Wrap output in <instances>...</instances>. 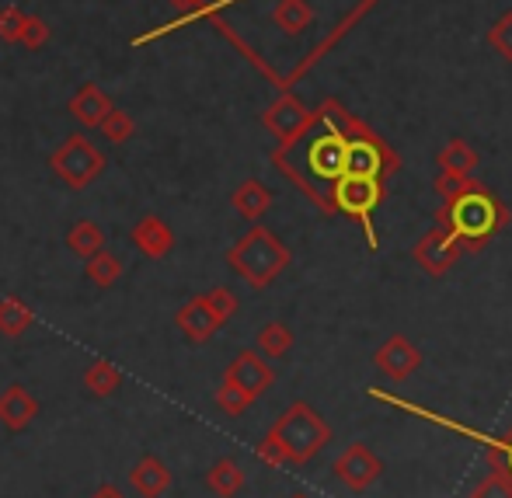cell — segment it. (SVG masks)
<instances>
[{"mask_svg":"<svg viewBox=\"0 0 512 498\" xmlns=\"http://www.w3.org/2000/svg\"><path fill=\"white\" fill-rule=\"evenodd\" d=\"M453 237H457L460 251H481L495 234H502L509 223V209L495 192L474 182L467 192L446 199L436 216Z\"/></svg>","mask_w":512,"mask_h":498,"instance_id":"cell-1","label":"cell"},{"mask_svg":"<svg viewBox=\"0 0 512 498\" xmlns=\"http://www.w3.org/2000/svg\"><path fill=\"white\" fill-rule=\"evenodd\" d=\"M290 248L272 234L269 227L255 223L234 248L227 251V265L251 286V290H265L272 286L286 269H290Z\"/></svg>","mask_w":512,"mask_h":498,"instance_id":"cell-2","label":"cell"},{"mask_svg":"<svg viewBox=\"0 0 512 498\" xmlns=\"http://www.w3.org/2000/svg\"><path fill=\"white\" fill-rule=\"evenodd\" d=\"M269 439L279 446L286 464H310L324 446L331 443V425L310 408L307 401H293L283 415L272 422Z\"/></svg>","mask_w":512,"mask_h":498,"instance_id":"cell-3","label":"cell"},{"mask_svg":"<svg viewBox=\"0 0 512 498\" xmlns=\"http://www.w3.org/2000/svg\"><path fill=\"white\" fill-rule=\"evenodd\" d=\"M321 119L328 122V129H324L317 140H310L307 171L317 178V182L331 185L345 175V161H349V133H345V129H349L352 119L335 105V101H328V105L321 108Z\"/></svg>","mask_w":512,"mask_h":498,"instance_id":"cell-4","label":"cell"},{"mask_svg":"<svg viewBox=\"0 0 512 498\" xmlns=\"http://www.w3.org/2000/svg\"><path fill=\"white\" fill-rule=\"evenodd\" d=\"M49 168L53 175L67 185L70 192H84L88 185H95L105 175L108 157L84 133H70L60 147L49 154Z\"/></svg>","mask_w":512,"mask_h":498,"instance_id":"cell-5","label":"cell"},{"mask_svg":"<svg viewBox=\"0 0 512 498\" xmlns=\"http://www.w3.org/2000/svg\"><path fill=\"white\" fill-rule=\"evenodd\" d=\"M328 202H331V209H338V213L363 223L366 237H370V248H377V234H373L370 216H373V209L384 202V182L366 178V175H342L338 182H331Z\"/></svg>","mask_w":512,"mask_h":498,"instance_id":"cell-6","label":"cell"},{"mask_svg":"<svg viewBox=\"0 0 512 498\" xmlns=\"http://www.w3.org/2000/svg\"><path fill=\"white\" fill-rule=\"evenodd\" d=\"M262 122H265V129L279 140V154H286V150H290L293 143H297L300 136L317 122V112H310L297 95H279L262 112Z\"/></svg>","mask_w":512,"mask_h":498,"instance_id":"cell-7","label":"cell"},{"mask_svg":"<svg viewBox=\"0 0 512 498\" xmlns=\"http://www.w3.org/2000/svg\"><path fill=\"white\" fill-rule=\"evenodd\" d=\"M223 384H230L234 391H241L244 398L255 404L272 384H276V370H272L269 359H265L262 352L244 349V352H237V356L230 359L227 373H223Z\"/></svg>","mask_w":512,"mask_h":498,"instance_id":"cell-8","label":"cell"},{"mask_svg":"<svg viewBox=\"0 0 512 498\" xmlns=\"http://www.w3.org/2000/svg\"><path fill=\"white\" fill-rule=\"evenodd\" d=\"M411 258H415V265L425 272V276H432V279H439V276H446V272L457 265V258H460V244H457V237L450 234V230L443 227V223H432L429 230L422 234V241L411 248Z\"/></svg>","mask_w":512,"mask_h":498,"instance_id":"cell-9","label":"cell"},{"mask_svg":"<svg viewBox=\"0 0 512 498\" xmlns=\"http://www.w3.org/2000/svg\"><path fill=\"white\" fill-rule=\"evenodd\" d=\"M331 471H335V478L342 481L349 492H366V488H370L373 481H380V474H384V460L366 443H352L338 453Z\"/></svg>","mask_w":512,"mask_h":498,"instance_id":"cell-10","label":"cell"},{"mask_svg":"<svg viewBox=\"0 0 512 498\" xmlns=\"http://www.w3.org/2000/svg\"><path fill=\"white\" fill-rule=\"evenodd\" d=\"M377 401H387V404H394V408H405V411H418V415H425V418H432V422H443V425H450L443 415H432V411H422V408H415V404H405V401H398V398H387L384 391H370ZM453 432H464V436H471V439H478V443H485V457H488V464H492V471H499V474H506V478L512 481V429L506 432V436H481V432H474V429H464V425H450Z\"/></svg>","mask_w":512,"mask_h":498,"instance_id":"cell-11","label":"cell"},{"mask_svg":"<svg viewBox=\"0 0 512 498\" xmlns=\"http://www.w3.org/2000/svg\"><path fill=\"white\" fill-rule=\"evenodd\" d=\"M373 366H377L387 380H394V384H405L411 373H418V366H422V352H418V345H411L405 335H391L373 352Z\"/></svg>","mask_w":512,"mask_h":498,"instance_id":"cell-12","label":"cell"},{"mask_svg":"<svg viewBox=\"0 0 512 498\" xmlns=\"http://www.w3.org/2000/svg\"><path fill=\"white\" fill-rule=\"evenodd\" d=\"M129 241H133V248L140 251V255L161 262L164 255L175 251V230H171L157 213H143L140 220L133 223V230H129Z\"/></svg>","mask_w":512,"mask_h":498,"instance_id":"cell-13","label":"cell"},{"mask_svg":"<svg viewBox=\"0 0 512 498\" xmlns=\"http://www.w3.org/2000/svg\"><path fill=\"white\" fill-rule=\"evenodd\" d=\"M223 317L216 314L213 307L206 303V297H192L185 307H178V314H175V328L182 331L185 338H189L192 345H203L209 342V338L216 335V331L223 328Z\"/></svg>","mask_w":512,"mask_h":498,"instance_id":"cell-14","label":"cell"},{"mask_svg":"<svg viewBox=\"0 0 512 498\" xmlns=\"http://www.w3.org/2000/svg\"><path fill=\"white\" fill-rule=\"evenodd\" d=\"M112 98L105 95L98 84H81V88L74 91V98L67 101V112H70V119L77 122L81 129H98L102 126V119L108 112H112Z\"/></svg>","mask_w":512,"mask_h":498,"instance_id":"cell-15","label":"cell"},{"mask_svg":"<svg viewBox=\"0 0 512 498\" xmlns=\"http://www.w3.org/2000/svg\"><path fill=\"white\" fill-rule=\"evenodd\" d=\"M35 418H39V401L32 398V391H25L21 384L4 387V394H0V425L7 432H25Z\"/></svg>","mask_w":512,"mask_h":498,"instance_id":"cell-16","label":"cell"},{"mask_svg":"<svg viewBox=\"0 0 512 498\" xmlns=\"http://www.w3.org/2000/svg\"><path fill=\"white\" fill-rule=\"evenodd\" d=\"M129 485H133V492L140 498H161L171 488L168 464H164L161 457H154V453H147V457L136 460L133 471H129Z\"/></svg>","mask_w":512,"mask_h":498,"instance_id":"cell-17","label":"cell"},{"mask_svg":"<svg viewBox=\"0 0 512 498\" xmlns=\"http://www.w3.org/2000/svg\"><path fill=\"white\" fill-rule=\"evenodd\" d=\"M230 206L237 209V213L244 216V220L258 223L265 213L272 209V192L265 182H258V178H248V182H241L234 189V196H230Z\"/></svg>","mask_w":512,"mask_h":498,"instance_id":"cell-18","label":"cell"},{"mask_svg":"<svg viewBox=\"0 0 512 498\" xmlns=\"http://www.w3.org/2000/svg\"><path fill=\"white\" fill-rule=\"evenodd\" d=\"M436 164H439V171H443V175L471 178V175H474V168L481 164V157H478V150H474L471 143L460 140V136H453V140L446 143L443 150H439Z\"/></svg>","mask_w":512,"mask_h":498,"instance_id":"cell-19","label":"cell"},{"mask_svg":"<svg viewBox=\"0 0 512 498\" xmlns=\"http://www.w3.org/2000/svg\"><path fill=\"white\" fill-rule=\"evenodd\" d=\"M206 488L216 498H234V495H241V488H244L241 464H237V460H230V457L216 460V464L206 471Z\"/></svg>","mask_w":512,"mask_h":498,"instance_id":"cell-20","label":"cell"},{"mask_svg":"<svg viewBox=\"0 0 512 498\" xmlns=\"http://www.w3.org/2000/svg\"><path fill=\"white\" fill-rule=\"evenodd\" d=\"M272 25L283 28L286 35H304L314 25V7L307 0H279L272 7Z\"/></svg>","mask_w":512,"mask_h":498,"instance_id":"cell-21","label":"cell"},{"mask_svg":"<svg viewBox=\"0 0 512 498\" xmlns=\"http://www.w3.org/2000/svg\"><path fill=\"white\" fill-rule=\"evenodd\" d=\"M81 384L91 398H112V394L122 387V373H119V366L108 363V359H95V363L84 370Z\"/></svg>","mask_w":512,"mask_h":498,"instance_id":"cell-22","label":"cell"},{"mask_svg":"<svg viewBox=\"0 0 512 498\" xmlns=\"http://www.w3.org/2000/svg\"><path fill=\"white\" fill-rule=\"evenodd\" d=\"M67 248L74 251L77 258H84V262H88L91 255H98V251L105 248V230L98 227L95 220H88V216H84V220H77L74 227L67 230Z\"/></svg>","mask_w":512,"mask_h":498,"instance_id":"cell-23","label":"cell"},{"mask_svg":"<svg viewBox=\"0 0 512 498\" xmlns=\"http://www.w3.org/2000/svg\"><path fill=\"white\" fill-rule=\"evenodd\" d=\"M35 314L21 297H0V335L4 338H21L32 328Z\"/></svg>","mask_w":512,"mask_h":498,"instance_id":"cell-24","label":"cell"},{"mask_svg":"<svg viewBox=\"0 0 512 498\" xmlns=\"http://www.w3.org/2000/svg\"><path fill=\"white\" fill-rule=\"evenodd\" d=\"M255 345H258L255 352H262L265 359H283L286 352L293 349V331H290V324H283V321H269L262 331H258Z\"/></svg>","mask_w":512,"mask_h":498,"instance_id":"cell-25","label":"cell"},{"mask_svg":"<svg viewBox=\"0 0 512 498\" xmlns=\"http://www.w3.org/2000/svg\"><path fill=\"white\" fill-rule=\"evenodd\" d=\"M88 279L98 286V290H112V286L122 279V258L102 248L98 255L88 258Z\"/></svg>","mask_w":512,"mask_h":498,"instance_id":"cell-26","label":"cell"},{"mask_svg":"<svg viewBox=\"0 0 512 498\" xmlns=\"http://www.w3.org/2000/svg\"><path fill=\"white\" fill-rule=\"evenodd\" d=\"M105 133V140L108 143H115V147H122V143H129L133 140V133H136V119L129 112H122V108H112V112L102 119V126H98Z\"/></svg>","mask_w":512,"mask_h":498,"instance_id":"cell-27","label":"cell"},{"mask_svg":"<svg viewBox=\"0 0 512 498\" xmlns=\"http://www.w3.org/2000/svg\"><path fill=\"white\" fill-rule=\"evenodd\" d=\"M49 35H53L49 21H46V18H39V14H28V18H25V28H21L18 46H21V49H28V53H39V49H46Z\"/></svg>","mask_w":512,"mask_h":498,"instance_id":"cell-28","label":"cell"},{"mask_svg":"<svg viewBox=\"0 0 512 498\" xmlns=\"http://www.w3.org/2000/svg\"><path fill=\"white\" fill-rule=\"evenodd\" d=\"M488 46L506 63H512V11L499 14V18L492 21V28H488Z\"/></svg>","mask_w":512,"mask_h":498,"instance_id":"cell-29","label":"cell"},{"mask_svg":"<svg viewBox=\"0 0 512 498\" xmlns=\"http://www.w3.org/2000/svg\"><path fill=\"white\" fill-rule=\"evenodd\" d=\"M471 498H512V481L506 474L492 471L471 488Z\"/></svg>","mask_w":512,"mask_h":498,"instance_id":"cell-30","label":"cell"},{"mask_svg":"<svg viewBox=\"0 0 512 498\" xmlns=\"http://www.w3.org/2000/svg\"><path fill=\"white\" fill-rule=\"evenodd\" d=\"M25 18L28 14L21 11V7H4L0 11V42H7V46H18L21 39V28H25Z\"/></svg>","mask_w":512,"mask_h":498,"instance_id":"cell-31","label":"cell"},{"mask_svg":"<svg viewBox=\"0 0 512 498\" xmlns=\"http://www.w3.org/2000/svg\"><path fill=\"white\" fill-rule=\"evenodd\" d=\"M216 408L227 411V415H234V418H241L244 411L251 408V401L244 398L241 391H234L230 384H220V391H216Z\"/></svg>","mask_w":512,"mask_h":498,"instance_id":"cell-32","label":"cell"},{"mask_svg":"<svg viewBox=\"0 0 512 498\" xmlns=\"http://www.w3.org/2000/svg\"><path fill=\"white\" fill-rule=\"evenodd\" d=\"M203 297H206L209 307L223 317V321H230V317L237 314V297H234V290H227V286H213V290L203 293Z\"/></svg>","mask_w":512,"mask_h":498,"instance_id":"cell-33","label":"cell"},{"mask_svg":"<svg viewBox=\"0 0 512 498\" xmlns=\"http://www.w3.org/2000/svg\"><path fill=\"white\" fill-rule=\"evenodd\" d=\"M474 185V178H457V175H443L439 171V178H436V196L439 199H453V196H460V192H467Z\"/></svg>","mask_w":512,"mask_h":498,"instance_id":"cell-34","label":"cell"},{"mask_svg":"<svg viewBox=\"0 0 512 498\" xmlns=\"http://www.w3.org/2000/svg\"><path fill=\"white\" fill-rule=\"evenodd\" d=\"M171 7H178L182 14H192V11H199V7L206 4V0H168Z\"/></svg>","mask_w":512,"mask_h":498,"instance_id":"cell-35","label":"cell"},{"mask_svg":"<svg viewBox=\"0 0 512 498\" xmlns=\"http://www.w3.org/2000/svg\"><path fill=\"white\" fill-rule=\"evenodd\" d=\"M91 498H122V492H119V488H112V485H102Z\"/></svg>","mask_w":512,"mask_h":498,"instance_id":"cell-36","label":"cell"},{"mask_svg":"<svg viewBox=\"0 0 512 498\" xmlns=\"http://www.w3.org/2000/svg\"><path fill=\"white\" fill-rule=\"evenodd\" d=\"M290 498H310V495H307V492H293Z\"/></svg>","mask_w":512,"mask_h":498,"instance_id":"cell-37","label":"cell"}]
</instances>
